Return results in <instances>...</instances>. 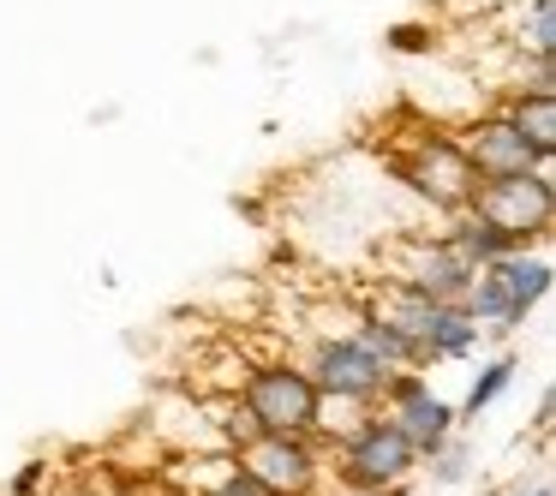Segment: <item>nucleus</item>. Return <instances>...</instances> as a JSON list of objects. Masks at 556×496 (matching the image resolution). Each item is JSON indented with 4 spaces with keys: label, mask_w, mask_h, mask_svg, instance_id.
Listing matches in <instances>:
<instances>
[{
    "label": "nucleus",
    "mask_w": 556,
    "mask_h": 496,
    "mask_svg": "<svg viewBox=\"0 0 556 496\" xmlns=\"http://www.w3.org/2000/svg\"><path fill=\"white\" fill-rule=\"evenodd\" d=\"M228 455L264 496H317L324 491V455H317V436L252 431L245 443H233Z\"/></svg>",
    "instance_id": "nucleus-7"
},
{
    "label": "nucleus",
    "mask_w": 556,
    "mask_h": 496,
    "mask_svg": "<svg viewBox=\"0 0 556 496\" xmlns=\"http://www.w3.org/2000/svg\"><path fill=\"white\" fill-rule=\"evenodd\" d=\"M460 150H467V162H472V174L479 180H508V174H527V168H544L539 156H532V144L515 132V120H508L503 109H491V114H479V120H467L460 126Z\"/></svg>",
    "instance_id": "nucleus-11"
},
{
    "label": "nucleus",
    "mask_w": 556,
    "mask_h": 496,
    "mask_svg": "<svg viewBox=\"0 0 556 496\" xmlns=\"http://www.w3.org/2000/svg\"><path fill=\"white\" fill-rule=\"evenodd\" d=\"M443 240L455 245V252L467 257L472 269H484V264H496V257H503V252H515V245H508V240H503V233H496V228H484V221L472 216V209H460V216H448Z\"/></svg>",
    "instance_id": "nucleus-13"
},
{
    "label": "nucleus",
    "mask_w": 556,
    "mask_h": 496,
    "mask_svg": "<svg viewBox=\"0 0 556 496\" xmlns=\"http://www.w3.org/2000/svg\"><path fill=\"white\" fill-rule=\"evenodd\" d=\"M503 114L515 120V132L532 144V156L551 168V162H556V97H551V90H508Z\"/></svg>",
    "instance_id": "nucleus-12"
},
{
    "label": "nucleus",
    "mask_w": 556,
    "mask_h": 496,
    "mask_svg": "<svg viewBox=\"0 0 556 496\" xmlns=\"http://www.w3.org/2000/svg\"><path fill=\"white\" fill-rule=\"evenodd\" d=\"M305 377L317 383L324 407H377L389 365L371 359L353 335H317L305 353Z\"/></svg>",
    "instance_id": "nucleus-10"
},
{
    "label": "nucleus",
    "mask_w": 556,
    "mask_h": 496,
    "mask_svg": "<svg viewBox=\"0 0 556 496\" xmlns=\"http://www.w3.org/2000/svg\"><path fill=\"white\" fill-rule=\"evenodd\" d=\"M42 472H49V467H42V460H30V467L18 472V479H13V496H30V491H37V484H42Z\"/></svg>",
    "instance_id": "nucleus-18"
},
{
    "label": "nucleus",
    "mask_w": 556,
    "mask_h": 496,
    "mask_svg": "<svg viewBox=\"0 0 556 496\" xmlns=\"http://www.w3.org/2000/svg\"><path fill=\"white\" fill-rule=\"evenodd\" d=\"M371 317H383L389 329H395L401 341L413 347V365H431V359H460V353L479 347V323H472L460 305H443V300H425V293L413 288H395V281H383V288L371 293V305H365Z\"/></svg>",
    "instance_id": "nucleus-2"
},
{
    "label": "nucleus",
    "mask_w": 556,
    "mask_h": 496,
    "mask_svg": "<svg viewBox=\"0 0 556 496\" xmlns=\"http://www.w3.org/2000/svg\"><path fill=\"white\" fill-rule=\"evenodd\" d=\"M377 412H383V419L395 424L401 436H407L419 460H437V455H443L448 436H455V419H460V412L448 407L443 395H431V383H425V377L413 371V365H401V371H389V377H383Z\"/></svg>",
    "instance_id": "nucleus-8"
},
{
    "label": "nucleus",
    "mask_w": 556,
    "mask_h": 496,
    "mask_svg": "<svg viewBox=\"0 0 556 496\" xmlns=\"http://www.w3.org/2000/svg\"><path fill=\"white\" fill-rule=\"evenodd\" d=\"M413 467H419V455L407 436L383 412H365L348 424V436L336 443V467L324 472H336V484H353V491H401Z\"/></svg>",
    "instance_id": "nucleus-6"
},
{
    "label": "nucleus",
    "mask_w": 556,
    "mask_h": 496,
    "mask_svg": "<svg viewBox=\"0 0 556 496\" xmlns=\"http://www.w3.org/2000/svg\"><path fill=\"white\" fill-rule=\"evenodd\" d=\"M472 216L484 228H496L508 245H544L556 221V180L551 168H527L508 180H479L472 186Z\"/></svg>",
    "instance_id": "nucleus-5"
},
{
    "label": "nucleus",
    "mask_w": 556,
    "mask_h": 496,
    "mask_svg": "<svg viewBox=\"0 0 556 496\" xmlns=\"http://www.w3.org/2000/svg\"><path fill=\"white\" fill-rule=\"evenodd\" d=\"M551 257L544 252H527V245H515V252H503L496 264L472 269V288L467 300H460V311L472 317L479 329H520L527 323V311L551 293Z\"/></svg>",
    "instance_id": "nucleus-3"
},
{
    "label": "nucleus",
    "mask_w": 556,
    "mask_h": 496,
    "mask_svg": "<svg viewBox=\"0 0 556 496\" xmlns=\"http://www.w3.org/2000/svg\"><path fill=\"white\" fill-rule=\"evenodd\" d=\"M515 54H556V0H532L515 18Z\"/></svg>",
    "instance_id": "nucleus-15"
},
{
    "label": "nucleus",
    "mask_w": 556,
    "mask_h": 496,
    "mask_svg": "<svg viewBox=\"0 0 556 496\" xmlns=\"http://www.w3.org/2000/svg\"><path fill=\"white\" fill-rule=\"evenodd\" d=\"M532 496H551V484H539V491H532Z\"/></svg>",
    "instance_id": "nucleus-20"
},
{
    "label": "nucleus",
    "mask_w": 556,
    "mask_h": 496,
    "mask_svg": "<svg viewBox=\"0 0 556 496\" xmlns=\"http://www.w3.org/2000/svg\"><path fill=\"white\" fill-rule=\"evenodd\" d=\"M204 484H198V496H264L252 479H245L240 467H233V455H222V460H204Z\"/></svg>",
    "instance_id": "nucleus-16"
},
{
    "label": "nucleus",
    "mask_w": 556,
    "mask_h": 496,
    "mask_svg": "<svg viewBox=\"0 0 556 496\" xmlns=\"http://www.w3.org/2000/svg\"><path fill=\"white\" fill-rule=\"evenodd\" d=\"M383 281L413 288V293H425V300L460 305L472 288V264L443 240V233H401L395 252L383 257Z\"/></svg>",
    "instance_id": "nucleus-9"
},
{
    "label": "nucleus",
    "mask_w": 556,
    "mask_h": 496,
    "mask_svg": "<svg viewBox=\"0 0 556 496\" xmlns=\"http://www.w3.org/2000/svg\"><path fill=\"white\" fill-rule=\"evenodd\" d=\"M515 371H520V365H515V359H496V365H491V371H484V377H479V383H472V389H467V407H455V412H467V419H479V412H484V407H491V400H496V395H503V389H508V383H515Z\"/></svg>",
    "instance_id": "nucleus-17"
},
{
    "label": "nucleus",
    "mask_w": 556,
    "mask_h": 496,
    "mask_svg": "<svg viewBox=\"0 0 556 496\" xmlns=\"http://www.w3.org/2000/svg\"><path fill=\"white\" fill-rule=\"evenodd\" d=\"M389 174H395L419 204L443 209V216H460V209L472 204V186H479V174H472L460 138L437 132V126H419V132L389 156Z\"/></svg>",
    "instance_id": "nucleus-4"
},
{
    "label": "nucleus",
    "mask_w": 556,
    "mask_h": 496,
    "mask_svg": "<svg viewBox=\"0 0 556 496\" xmlns=\"http://www.w3.org/2000/svg\"><path fill=\"white\" fill-rule=\"evenodd\" d=\"M348 335L359 341V347L371 353V359H383L389 371H401V365H413V347H407V341H401L395 329L383 323V317H371V311H359V317H353V329H348Z\"/></svg>",
    "instance_id": "nucleus-14"
},
{
    "label": "nucleus",
    "mask_w": 556,
    "mask_h": 496,
    "mask_svg": "<svg viewBox=\"0 0 556 496\" xmlns=\"http://www.w3.org/2000/svg\"><path fill=\"white\" fill-rule=\"evenodd\" d=\"M329 496H395V491H353V484H341V491H329Z\"/></svg>",
    "instance_id": "nucleus-19"
},
{
    "label": "nucleus",
    "mask_w": 556,
    "mask_h": 496,
    "mask_svg": "<svg viewBox=\"0 0 556 496\" xmlns=\"http://www.w3.org/2000/svg\"><path fill=\"white\" fill-rule=\"evenodd\" d=\"M233 407L245 412L252 431H269V436H317L324 431V395H317V383L305 377L300 359L245 365Z\"/></svg>",
    "instance_id": "nucleus-1"
}]
</instances>
